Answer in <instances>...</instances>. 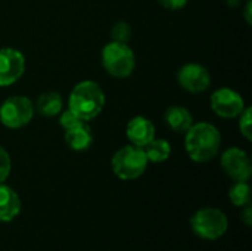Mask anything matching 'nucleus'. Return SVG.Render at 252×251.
Here are the masks:
<instances>
[{
    "label": "nucleus",
    "mask_w": 252,
    "mask_h": 251,
    "mask_svg": "<svg viewBox=\"0 0 252 251\" xmlns=\"http://www.w3.org/2000/svg\"><path fill=\"white\" fill-rule=\"evenodd\" d=\"M221 146V133L211 123H193L185 133V149L193 163H210Z\"/></svg>",
    "instance_id": "f257e3e1"
},
{
    "label": "nucleus",
    "mask_w": 252,
    "mask_h": 251,
    "mask_svg": "<svg viewBox=\"0 0 252 251\" xmlns=\"http://www.w3.org/2000/svg\"><path fill=\"white\" fill-rule=\"evenodd\" d=\"M105 102L102 87L93 80H83L72 87L68 98V108L87 123L102 112Z\"/></svg>",
    "instance_id": "f03ea898"
},
{
    "label": "nucleus",
    "mask_w": 252,
    "mask_h": 251,
    "mask_svg": "<svg viewBox=\"0 0 252 251\" xmlns=\"http://www.w3.org/2000/svg\"><path fill=\"white\" fill-rule=\"evenodd\" d=\"M149 161L146 158L145 149L134 146V145H126L120 148L111 160V167L115 176L121 180H134L139 179L148 167Z\"/></svg>",
    "instance_id": "7ed1b4c3"
},
{
    "label": "nucleus",
    "mask_w": 252,
    "mask_h": 251,
    "mask_svg": "<svg viewBox=\"0 0 252 251\" xmlns=\"http://www.w3.org/2000/svg\"><path fill=\"white\" fill-rule=\"evenodd\" d=\"M102 65L114 78H127L136 68V56L127 43L109 41L102 49Z\"/></svg>",
    "instance_id": "20e7f679"
},
{
    "label": "nucleus",
    "mask_w": 252,
    "mask_h": 251,
    "mask_svg": "<svg viewBox=\"0 0 252 251\" xmlns=\"http://www.w3.org/2000/svg\"><path fill=\"white\" fill-rule=\"evenodd\" d=\"M190 226L198 237L213 241L221 238L227 232L229 219L220 209L205 207L190 217Z\"/></svg>",
    "instance_id": "39448f33"
},
{
    "label": "nucleus",
    "mask_w": 252,
    "mask_h": 251,
    "mask_svg": "<svg viewBox=\"0 0 252 251\" xmlns=\"http://www.w3.org/2000/svg\"><path fill=\"white\" fill-rule=\"evenodd\" d=\"M34 114V102L24 95L10 96L0 105V123L7 129L25 127Z\"/></svg>",
    "instance_id": "423d86ee"
},
{
    "label": "nucleus",
    "mask_w": 252,
    "mask_h": 251,
    "mask_svg": "<svg viewBox=\"0 0 252 251\" xmlns=\"http://www.w3.org/2000/svg\"><path fill=\"white\" fill-rule=\"evenodd\" d=\"M210 107L217 117L232 120L238 118L247 105L239 92L230 87H220L211 95Z\"/></svg>",
    "instance_id": "0eeeda50"
},
{
    "label": "nucleus",
    "mask_w": 252,
    "mask_h": 251,
    "mask_svg": "<svg viewBox=\"0 0 252 251\" xmlns=\"http://www.w3.org/2000/svg\"><path fill=\"white\" fill-rule=\"evenodd\" d=\"M223 172L235 182H248L252 175V161L245 149L232 146L221 154Z\"/></svg>",
    "instance_id": "6e6552de"
},
{
    "label": "nucleus",
    "mask_w": 252,
    "mask_h": 251,
    "mask_svg": "<svg viewBox=\"0 0 252 251\" xmlns=\"http://www.w3.org/2000/svg\"><path fill=\"white\" fill-rule=\"evenodd\" d=\"M25 72V56L15 47L0 49V87L15 84Z\"/></svg>",
    "instance_id": "1a4fd4ad"
},
{
    "label": "nucleus",
    "mask_w": 252,
    "mask_h": 251,
    "mask_svg": "<svg viewBox=\"0 0 252 251\" xmlns=\"http://www.w3.org/2000/svg\"><path fill=\"white\" fill-rule=\"evenodd\" d=\"M177 83L189 93H202L211 86V75L204 65L189 62L177 71Z\"/></svg>",
    "instance_id": "9d476101"
},
{
    "label": "nucleus",
    "mask_w": 252,
    "mask_h": 251,
    "mask_svg": "<svg viewBox=\"0 0 252 251\" xmlns=\"http://www.w3.org/2000/svg\"><path fill=\"white\" fill-rule=\"evenodd\" d=\"M126 135L131 145L145 148L155 138V126L149 118L143 115H136L127 123Z\"/></svg>",
    "instance_id": "9b49d317"
},
{
    "label": "nucleus",
    "mask_w": 252,
    "mask_h": 251,
    "mask_svg": "<svg viewBox=\"0 0 252 251\" xmlns=\"http://www.w3.org/2000/svg\"><path fill=\"white\" fill-rule=\"evenodd\" d=\"M21 213V198L15 189L0 183V222L9 223Z\"/></svg>",
    "instance_id": "f8f14e48"
},
{
    "label": "nucleus",
    "mask_w": 252,
    "mask_h": 251,
    "mask_svg": "<svg viewBox=\"0 0 252 251\" xmlns=\"http://www.w3.org/2000/svg\"><path fill=\"white\" fill-rule=\"evenodd\" d=\"M164 120H165V124L174 133H179V135L182 133L185 135L193 124V115L190 114L188 108L182 105H173L167 108L164 114Z\"/></svg>",
    "instance_id": "ddd939ff"
},
{
    "label": "nucleus",
    "mask_w": 252,
    "mask_h": 251,
    "mask_svg": "<svg viewBox=\"0 0 252 251\" xmlns=\"http://www.w3.org/2000/svg\"><path fill=\"white\" fill-rule=\"evenodd\" d=\"M63 139H65V143L68 145L69 149H72L75 152H81V151H86L92 146L93 133H92L90 127L87 126V123H83L77 127L65 130Z\"/></svg>",
    "instance_id": "4468645a"
},
{
    "label": "nucleus",
    "mask_w": 252,
    "mask_h": 251,
    "mask_svg": "<svg viewBox=\"0 0 252 251\" xmlns=\"http://www.w3.org/2000/svg\"><path fill=\"white\" fill-rule=\"evenodd\" d=\"M63 109V99L58 92H44L34 102V111L43 117H56Z\"/></svg>",
    "instance_id": "2eb2a0df"
},
{
    "label": "nucleus",
    "mask_w": 252,
    "mask_h": 251,
    "mask_svg": "<svg viewBox=\"0 0 252 251\" xmlns=\"http://www.w3.org/2000/svg\"><path fill=\"white\" fill-rule=\"evenodd\" d=\"M145 154L149 163H164L171 155V145L165 139H157L154 138L145 148Z\"/></svg>",
    "instance_id": "dca6fc26"
},
{
    "label": "nucleus",
    "mask_w": 252,
    "mask_h": 251,
    "mask_svg": "<svg viewBox=\"0 0 252 251\" xmlns=\"http://www.w3.org/2000/svg\"><path fill=\"white\" fill-rule=\"evenodd\" d=\"M229 198L233 206L245 207L251 204V186L248 182H235L229 189Z\"/></svg>",
    "instance_id": "f3484780"
},
{
    "label": "nucleus",
    "mask_w": 252,
    "mask_h": 251,
    "mask_svg": "<svg viewBox=\"0 0 252 251\" xmlns=\"http://www.w3.org/2000/svg\"><path fill=\"white\" fill-rule=\"evenodd\" d=\"M130 36H131V27H130L127 22H124V21L117 22V24L111 28V38H112V41L128 43Z\"/></svg>",
    "instance_id": "a211bd4d"
},
{
    "label": "nucleus",
    "mask_w": 252,
    "mask_h": 251,
    "mask_svg": "<svg viewBox=\"0 0 252 251\" xmlns=\"http://www.w3.org/2000/svg\"><path fill=\"white\" fill-rule=\"evenodd\" d=\"M239 118V132L241 135L248 141H252V132H251V124H252V111L251 107H245V109L241 112Z\"/></svg>",
    "instance_id": "6ab92c4d"
},
{
    "label": "nucleus",
    "mask_w": 252,
    "mask_h": 251,
    "mask_svg": "<svg viewBox=\"0 0 252 251\" xmlns=\"http://www.w3.org/2000/svg\"><path fill=\"white\" fill-rule=\"evenodd\" d=\"M83 123H86V121H83L80 117H77L69 108L68 109H62L61 114H59V126L63 130H69V129L77 127V126H80Z\"/></svg>",
    "instance_id": "aec40b11"
},
{
    "label": "nucleus",
    "mask_w": 252,
    "mask_h": 251,
    "mask_svg": "<svg viewBox=\"0 0 252 251\" xmlns=\"http://www.w3.org/2000/svg\"><path fill=\"white\" fill-rule=\"evenodd\" d=\"M12 170V161L9 152L0 145V183H4Z\"/></svg>",
    "instance_id": "412c9836"
},
{
    "label": "nucleus",
    "mask_w": 252,
    "mask_h": 251,
    "mask_svg": "<svg viewBox=\"0 0 252 251\" xmlns=\"http://www.w3.org/2000/svg\"><path fill=\"white\" fill-rule=\"evenodd\" d=\"M162 7L168 9V10H179L183 9L188 3V0H157Z\"/></svg>",
    "instance_id": "4be33fe9"
},
{
    "label": "nucleus",
    "mask_w": 252,
    "mask_h": 251,
    "mask_svg": "<svg viewBox=\"0 0 252 251\" xmlns=\"http://www.w3.org/2000/svg\"><path fill=\"white\" fill-rule=\"evenodd\" d=\"M241 217H242V220H244V223H245L247 226H251V225H252V207H251V204H248V206H245V207H244V212H242Z\"/></svg>",
    "instance_id": "5701e85b"
},
{
    "label": "nucleus",
    "mask_w": 252,
    "mask_h": 251,
    "mask_svg": "<svg viewBox=\"0 0 252 251\" xmlns=\"http://www.w3.org/2000/svg\"><path fill=\"white\" fill-rule=\"evenodd\" d=\"M244 16H245V21L248 25L252 24V0H248L247 4H245V10H244Z\"/></svg>",
    "instance_id": "b1692460"
}]
</instances>
